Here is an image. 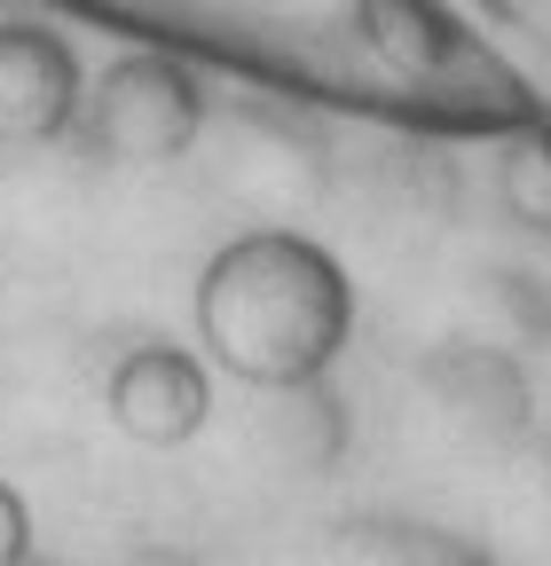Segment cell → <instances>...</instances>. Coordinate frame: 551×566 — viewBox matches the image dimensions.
Instances as JSON below:
<instances>
[{"instance_id": "1", "label": "cell", "mask_w": 551, "mask_h": 566, "mask_svg": "<svg viewBox=\"0 0 551 566\" xmlns=\"http://www.w3.org/2000/svg\"><path fill=\"white\" fill-rule=\"evenodd\" d=\"M197 363L252 394L315 386L355 338V283L300 229H245L197 268Z\"/></svg>"}, {"instance_id": "2", "label": "cell", "mask_w": 551, "mask_h": 566, "mask_svg": "<svg viewBox=\"0 0 551 566\" xmlns=\"http://www.w3.org/2000/svg\"><path fill=\"white\" fill-rule=\"evenodd\" d=\"M205 126V87L174 55H118L80 95V134L111 166H174Z\"/></svg>"}, {"instance_id": "3", "label": "cell", "mask_w": 551, "mask_h": 566, "mask_svg": "<svg viewBox=\"0 0 551 566\" xmlns=\"http://www.w3.org/2000/svg\"><path fill=\"white\" fill-rule=\"evenodd\" d=\"M103 409L134 449H181L214 417V370L197 363V346L134 338L103 378Z\"/></svg>"}, {"instance_id": "4", "label": "cell", "mask_w": 551, "mask_h": 566, "mask_svg": "<svg viewBox=\"0 0 551 566\" xmlns=\"http://www.w3.org/2000/svg\"><path fill=\"white\" fill-rule=\"evenodd\" d=\"M80 55L48 24H0V142L40 150V142L80 126Z\"/></svg>"}, {"instance_id": "5", "label": "cell", "mask_w": 551, "mask_h": 566, "mask_svg": "<svg viewBox=\"0 0 551 566\" xmlns=\"http://www.w3.org/2000/svg\"><path fill=\"white\" fill-rule=\"evenodd\" d=\"M0 566H32V504L0 480Z\"/></svg>"}]
</instances>
